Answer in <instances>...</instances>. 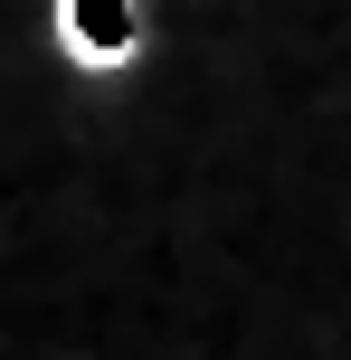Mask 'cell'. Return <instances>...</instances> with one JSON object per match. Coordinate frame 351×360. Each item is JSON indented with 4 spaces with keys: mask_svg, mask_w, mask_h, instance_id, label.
I'll use <instances>...</instances> for the list:
<instances>
[{
    "mask_svg": "<svg viewBox=\"0 0 351 360\" xmlns=\"http://www.w3.org/2000/svg\"><path fill=\"white\" fill-rule=\"evenodd\" d=\"M48 48L67 76L124 86L152 57V0H48Z\"/></svg>",
    "mask_w": 351,
    "mask_h": 360,
    "instance_id": "6da1fadb",
    "label": "cell"
}]
</instances>
